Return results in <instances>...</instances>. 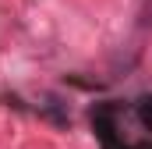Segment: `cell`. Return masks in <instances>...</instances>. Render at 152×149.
Returning <instances> with one entry per match:
<instances>
[{
    "instance_id": "obj_1",
    "label": "cell",
    "mask_w": 152,
    "mask_h": 149,
    "mask_svg": "<svg viewBox=\"0 0 152 149\" xmlns=\"http://www.w3.org/2000/svg\"><path fill=\"white\" fill-rule=\"evenodd\" d=\"M134 114H138V121H142L145 128H152V96H142V100L134 103Z\"/></svg>"
},
{
    "instance_id": "obj_2",
    "label": "cell",
    "mask_w": 152,
    "mask_h": 149,
    "mask_svg": "<svg viewBox=\"0 0 152 149\" xmlns=\"http://www.w3.org/2000/svg\"><path fill=\"white\" fill-rule=\"evenodd\" d=\"M138 25H142V29H152V0H142V7H138Z\"/></svg>"
}]
</instances>
